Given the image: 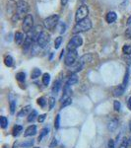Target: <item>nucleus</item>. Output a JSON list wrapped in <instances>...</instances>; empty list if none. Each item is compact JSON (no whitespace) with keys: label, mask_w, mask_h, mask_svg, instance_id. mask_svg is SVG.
<instances>
[{"label":"nucleus","mask_w":131,"mask_h":148,"mask_svg":"<svg viewBox=\"0 0 131 148\" xmlns=\"http://www.w3.org/2000/svg\"><path fill=\"white\" fill-rule=\"evenodd\" d=\"M54 126H55L56 130H58L59 126H60V114H57L55 118V123H54Z\"/></svg>","instance_id":"33"},{"label":"nucleus","mask_w":131,"mask_h":148,"mask_svg":"<svg viewBox=\"0 0 131 148\" xmlns=\"http://www.w3.org/2000/svg\"><path fill=\"white\" fill-rule=\"evenodd\" d=\"M37 116H38L37 111H33L32 113L29 114V116H28V121H29V123H33V121H35V120L37 119Z\"/></svg>","instance_id":"19"},{"label":"nucleus","mask_w":131,"mask_h":148,"mask_svg":"<svg viewBox=\"0 0 131 148\" xmlns=\"http://www.w3.org/2000/svg\"><path fill=\"white\" fill-rule=\"evenodd\" d=\"M63 54H64V49H62V51H61V54H60V59H61V58H62Z\"/></svg>","instance_id":"45"},{"label":"nucleus","mask_w":131,"mask_h":148,"mask_svg":"<svg viewBox=\"0 0 131 148\" xmlns=\"http://www.w3.org/2000/svg\"><path fill=\"white\" fill-rule=\"evenodd\" d=\"M67 2H68V0H61V4H62L63 6H65L66 4H67Z\"/></svg>","instance_id":"43"},{"label":"nucleus","mask_w":131,"mask_h":148,"mask_svg":"<svg viewBox=\"0 0 131 148\" xmlns=\"http://www.w3.org/2000/svg\"><path fill=\"white\" fill-rule=\"evenodd\" d=\"M116 18H117V15H116V13H115V12H113V11L108 12V13L106 14V22H108V24L113 23L114 21L116 20Z\"/></svg>","instance_id":"12"},{"label":"nucleus","mask_w":131,"mask_h":148,"mask_svg":"<svg viewBox=\"0 0 131 148\" xmlns=\"http://www.w3.org/2000/svg\"><path fill=\"white\" fill-rule=\"evenodd\" d=\"M33 27H34V17L31 14H27L23 20L22 29L24 30V32L28 34L30 31L33 30Z\"/></svg>","instance_id":"2"},{"label":"nucleus","mask_w":131,"mask_h":148,"mask_svg":"<svg viewBox=\"0 0 131 148\" xmlns=\"http://www.w3.org/2000/svg\"><path fill=\"white\" fill-rule=\"evenodd\" d=\"M32 106H26V107H24V108L21 110L20 112L18 113V116L19 118H23V116H29L31 113H32Z\"/></svg>","instance_id":"9"},{"label":"nucleus","mask_w":131,"mask_h":148,"mask_svg":"<svg viewBox=\"0 0 131 148\" xmlns=\"http://www.w3.org/2000/svg\"><path fill=\"white\" fill-rule=\"evenodd\" d=\"M129 128H130V130H131V121H130V123H129Z\"/></svg>","instance_id":"47"},{"label":"nucleus","mask_w":131,"mask_h":148,"mask_svg":"<svg viewBox=\"0 0 131 148\" xmlns=\"http://www.w3.org/2000/svg\"><path fill=\"white\" fill-rule=\"evenodd\" d=\"M32 46H33V40L31 39V38L27 37V38H26V40H25V42H24V49L27 51Z\"/></svg>","instance_id":"16"},{"label":"nucleus","mask_w":131,"mask_h":148,"mask_svg":"<svg viewBox=\"0 0 131 148\" xmlns=\"http://www.w3.org/2000/svg\"><path fill=\"white\" fill-rule=\"evenodd\" d=\"M0 125H1L2 128H5L7 125H8V120H7L6 116H1L0 118Z\"/></svg>","instance_id":"25"},{"label":"nucleus","mask_w":131,"mask_h":148,"mask_svg":"<svg viewBox=\"0 0 131 148\" xmlns=\"http://www.w3.org/2000/svg\"><path fill=\"white\" fill-rule=\"evenodd\" d=\"M117 126H118V121L117 120H111L108 125V130L111 131H114L116 128H117Z\"/></svg>","instance_id":"14"},{"label":"nucleus","mask_w":131,"mask_h":148,"mask_svg":"<svg viewBox=\"0 0 131 148\" xmlns=\"http://www.w3.org/2000/svg\"><path fill=\"white\" fill-rule=\"evenodd\" d=\"M61 42H62V37H57L55 39V42H54V47H55V49H59Z\"/></svg>","instance_id":"28"},{"label":"nucleus","mask_w":131,"mask_h":148,"mask_svg":"<svg viewBox=\"0 0 131 148\" xmlns=\"http://www.w3.org/2000/svg\"><path fill=\"white\" fill-rule=\"evenodd\" d=\"M49 40H50V36H49V34H47L46 32H42L37 40V44L40 47H46L49 42Z\"/></svg>","instance_id":"7"},{"label":"nucleus","mask_w":131,"mask_h":148,"mask_svg":"<svg viewBox=\"0 0 131 148\" xmlns=\"http://www.w3.org/2000/svg\"><path fill=\"white\" fill-rule=\"evenodd\" d=\"M88 14H89V9L86 5H81L79 8L77 9L75 14V20L76 22H80V21L84 20L88 17Z\"/></svg>","instance_id":"4"},{"label":"nucleus","mask_w":131,"mask_h":148,"mask_svg":"<svg viewBox=\"0 0 131 148\" xmlns=\"http://www.w3.org/2000/svg\"><path fill=\"white\" fill-rule=\"evenodd\" d=\"M4 63H5L6 66H8V67H11V66L13 65V58H12V56H7L5 57V59H4Z\"/></svg>","instance_id":"22"},{"label":"nucleus","mask_w":131,"mask_h":148,"mask_svg":"<svg viewBox=\"0 0 131 148\" xmlns=\"http://www.w3.org/2000/svg\"><path fill=\"white\" fill-rule=\"evenodd\" d=\"M13 148H16V144H14V147Z\"/></svg>","instance_id":"49"},{"label":"nucleus","mask_w":131,"mask_h":148,"mask_svg":"<svg viewBox=\"0 0 131 148\" xmlns=\"http://www.w3.org/2000/svg\"><path fill=\"white\" fill-rule=\"evenodd\" d=\"M58 20H59V16L58 15H52L49 16L44 19V25L46 29L47 30H52L54 27H56V25L58 24Z\"/></svg>","instance_id":"5"},{"label":"nucleus","mask_w":131,"mask_h":148,"mask_svg":"<svg viewBox=\"0 0 131 148\" xmlns=\"http://www.w3.org/2000/svg\"><path fill=\"white\" fill-rule=\"evenodd\" d=\"M77 82H78L77 75H76V74H72V75H71L70 77L68 78V80H67V82H66V84L69 85V86H71V85L76 84Z\"/></svg>","instance_id":"15"},{"label":"nucleus","mask_w":131,"mask_h":148,"mask_svg":"<svg viewBox=\"0 0 131 148\" xmlns=\"http://www.w3.org/2000/svg\"><path fill=\"white\" fill-rule=\"evenodd\" d=\"M16 79H17L19 82H24L26 79V74L24 72H19L16 74Z\"/></svg>","instance_id":"23"},{"label":"nucleus","mask_w":131,"mask_h":148,"mask_svg":"<svg viewBox=\"0 0 131 148\" xmlns=\"http://www.w3.org/2000/svg\"><path fill=\"white\" fill-rule=\"evenodd\" d=\"M33 143H34V141H30V142H27V143H22V146L24 147H27V146H30V145H33Z\"/></svg>","instance_id":"40"},{"label":"nucleus","mask_w":131,"mask_h":148,"mask_svg":"<svg viewBox=\"0 0 131 148\" xmlns=\"http://www.w3.org/2000/svg\"><path fill=\"white\" fill-rule=\"evenodd\" d=\"M127 107L131 111V97H129V99H128V101H127Z\"/></svg>","instance_id":"42"},{"label":"nucleus","mask_w":131,"mask_h":148,"mask_svg":"<svg viewBox=\"0 0 131 148\" xmlns=\"http://www.w3.org/2000/svg\"><path fill=\"white\" fill-rule=\"evenodd\" d=\"M128 146H129V143H128V140L125 138V139H123V141H122V143L120 144L119 148H127Z\"/></svg>","instance_id":"35"},{"label":"nucleus","mask_w":131,"mask_h":148,"mask_svg":"<svg viewBox=\"0 0 131 148\" xmlns=\"http://www.w3.org/2000/svg\"><path fill=\"white\" fill-rule=\"evenodd\" d=\"M38 104L40 105L42 108H44V106H46V99H44V97H40L38 99Z\"/></svg>","instance_id":"29"},{"label":"nucleus","mask_w":131,"mask_h":148,"mask_svg":"<svg viewBox=\"0 0 131 148\" xmlns=\"http://www.w3.org/2000/svg\"><path fill=\"white\" fill-rule=\"evenodd\" d=\"M92 28V22L90 19L86 18L84 20L78 22L76 25L73 27V34L74 35H79V33H83V32H87L90 29Z\"/></svg>","instance_id":"1"},{"label":"nucleus","mask_w":131,"mask_h":148,"mask_svg":"<svg viewBox=\"0 0 131 148\" xmlns=\"http://www.w3.org/2000/svg\"><path fill=\"white\" fill-rule=\"evenodd\" d=\"M128 77H129V69H126V72H125V76H124V80H123V87L126 88L127 87L128 84Z\"/></svg>","instance_id":"27"},{"label":"nucleus","mask_w":131,"mask_h":148,"mask_svg":"<svg viewBox=\"0 0 131 148\" xmlns=\"http://www.w3.org/2000/svg\"><path fill=\"white\" fill-rule=\"evenodd\" d=\"M108 148H114V141L113 139H109L108 143Z\"/></svg>","instance_id":"38"},{"label":"nucleus","mask_w":131,"mask_h":148,"mask_svg":"<svg viewBox=\"0 0 131 148\" xmlns=\"http://www.w3.org/2000/svg\"><path fill=\"white\" fill-rule=\"evenodd\" d=\"M2 148H8V146H7V145H4V146L2 147Z\"/></svg>","instance_id":"48"},{"label":"nucleus","mask_w":131,"mask_h":148,"mask_svg":"<svg viewBox=\"0 0 131 148\" xmlns=\"http://www.w3.org/2000/svg\"><path fill=\"white\" fill-rule=\"evenodd\" d=\"M82 44H83L82 38H81L79 35H75L72 39L69 40V42L67 45V49H68V51H76V49L82 46Z\"/></svg>","instance_id":"3"},{"label":"nucleus","mask_w":131,"mask_h":148,"mask_svg":"<svg viewBox=\"0 0 131 148\" xmlns=\"http://www.w3.org/2000/svg\"><path fill=\"white\" fill-rule=\"evenodd\" d=\"M126 37L129 38V39H131V28L127 29V31H126Z\"/></svg>","instance_id":"41"},{"label":"nucleus","mask_w":131,"mask_h":148,"mask_svg":"<svg viewBox=\"0 0 131 148\" xmlns=\"http://www.w3.org/2000/svg\"><path fill=\"white\" fill-rule=\"evenodd\" d=\"M113 108L115 110L116 112H119L120 111V108H121V104L119 101H114L113 103Z\"/></svg>","instance_id":"31"},{"label":"nucleus","mask_w":131,"mask_h":148,"mask_svg":"<svg viewBox=\"0 0 131 148\" xmlns=\"http://www.w3.org/2000/svg\"><path fill=\"white\" fill-rule=\"evenodd\" d=\"M40 74H42V71H40V69H39V68H35L34 70L32 71V74H31V76H32L33 79H35V78L40 77Z\"/></svg>","instance_id":"20"},{"label":"nucleus","mask_w":131,"mask_h":148,"mask_svg":"<svg viewBox=\"0 0 131 148\" xmlns=\"http://www.w3.org/2000/svg\"><path fill=\"white\" fill-rule=\"evenodd\" d=\"M122 51H123V53L130 56V54H131V46H130V45H125V46H123Z\"/></svg>","instance_id":"26"},{"label":"nucleus","mask_w":131,"mask_h":148,"mask_svg":"<svg viewBox=\"0 0 131 148\" xmlns=\"http://www.w3.org/2000/svg\"><path fill=\"white\" fill-rule=\"evenodd\" d=\"M35 148H39V147H35Z\"/></svg>","instance_id":"50"},{"label":"nucleus","mask_w":131,"mask_h":148,"mask_svg":"<svg viewBox=\"0 0 131 148\" xmlns=\"http://www.w3.org/2000/svg\"><path fill=\"white\" fill-rule=\"evenodd\" d=\"M65 29H66V26L64 25L63 23H61L60 24V30H59V32H60L61 34H63V33L65 32Z\"/></svg>","instance_id":"39"},{"label":"nucleus","mask_w":131,"mask_h":148,"mask_svg":"<svg viewBox=\"0 0 131 148\" xmlns=\"http://www.w3.org/2000/svg\"><path fill=\"white\" fill-rule=\"evenodd\" d=\"M37 133V126L35 125H31L26 130L25 133H24V136H32V135H35Z\"/></svg>","instance_id":"11"},{"label":"nucleus","mask_w":131,"mask_h":148,"mask_svg":"<svg viewBox=\"0 0 131 148\" xmlns=\"http://www.w3.org/2000/svg\"><path fill=\"white\" fill-rule=\"evenodd\" d=\"M48 128H42V131H40V136H39V138H38V141H42V139L44 138L46 135H47L48 134Z\"/></svg>","instance_id":"21"},{"label":"nucleus","mask_w":131,"mask_h":148,"mask_svg":"<svg viewBox=\"0 0 131 148\" xmlns=\"http://www.w3.org/2000/svg\"><path fill=\"white\" fill-rule=\"evenodd\" d=\"M15 109H16V101L12 100V101L10 102V112H11V114L15 113Z\"/></svg>","instance_id":"32"},{"label":"nucleus","mask_w":131,"mask_h":148,"mask_svg":"<svg viewBox=\"0 0 131 148\" xmlns=\"http://www.w3.org/2000/svg\"><path fill=\"white\" fill-rule=\"evenodd\" d=\"M49 82H50V75L48 73H44L42 75V83L46 86H47L49 84Z\"/></svg>","instance_id":"18"},{"label":"nucleus","mask_w":131,"mask_h":148,"mask_svg":"<svg viewBox=\"0 0 131 148\" xmlns=\"http://www.w3.org/2000/svg\"><path fill=\"white\" fill-rule=\"evenodd\" d=\"M22 130H23L22 126H21V125H16L15 127L13 128V135H14V136H18Z\"/></svg>","instance_id":"24"},{"label":"nucleus","mask_w":131,"mask_h":148,"mask_svg":"<svg viewBox=\"0 0 131 148\" xmlns=\"http://www.w3.org/2000/svg\"><path fill=\"white\" fill-rule=\"evenodd\" d=\"M48 103H49V110H52L54 105H55V99H54L53 97H50L48 99Z\"/></svg>","instance_id":"34"},{"label":"nucleus","mask_w":131,"mask_h":148,"mask_svg":"<svg viewBox=\"0 0 131 148\" xmlns=\"http://www.w3.org/2000/svg\"><path fill=\"white\" fill-rule=\"evenodd\" d=\"M28 10H29V5H28L27 2L23 1V0H20L17 4V14L19 15V17L27 14Z\"/></svg>","instance_id":"8"},{"label":"nucleus","mask_w":131,"mask_h":148,"mask_svg":"<svg viewBox=\"0 0 131 148\" xmlns=\"http://www.w3.org/2000/svg\"><path fill=\"white\" fill-rule=\"evenodd\" d=\"M77 58H78V52L77 51H69L68 53L65 56V63L66 66H72L77 62Z\"/></svg>","instance_id":"6"},{"label":"nucleus","mask_w":131,"mask_h":148,"mask_svg":"<svg viewBox=\"0 0 131 148\" xmlns=\"http://www.w3.org/2000/svg\"><path fill=\"white\" fill-rule=\"evenodd\" d=\"M124 89H125V88L123 87V85L117 86V87L114 88V90H113V95H114L115 97H120V96H122V94L124 93Z\"/></svg>","instance_id":"13"},{"label":"nucleus","mask_w":131,"mask_h":148,"mask_svg":"<svg viewBox=\"0 0 131 148\" xmlns=\"http://www.w3.org/2000/svg\"><path fill=\"white\" fill-rule=\"evenodd\" d=\"M71 104H72V100H71V98H68L67 100H65V101L62 103V105H61V109L65 108V107H67Z\"/></svg>","instance_id":"30"},{"label":"nucleus","mask_w":131,"mask_h":148,"mask_svg":"<svg viewBox=\"0 0 131 148\" xmlns=\"http://www.w3.org/2000/svg\"><path fill=\"white\" fill-rule=\"evenodd\" d=\"M127 25L128 26H130L131 25V17L128 18V21H127Z\"/></svg>","instance_id":"44"},{"label":"nucleus","mask_w":131,"mask_h":148,"mask_svg":"<svg viewBox=\"0 0 131 148\" xmlns=\"http://www.w3.org/2000/svg\"><path fill=\"white\" fill-rule=\"evenodd\" d=\"M46 114H40V116L38 118V121H40V123H44V120H46Z\"/></svg>","instance_id":"37"},{"label":"nucleus","mask_w":131,"mask_h":148,"mask_svg":"<svg viewBox=\"0 0 131 148\" xmlns=\"http://www.w3.org/2000/svg\"><path fill=\"white\" fill-rule=\"evenodd\" d=\"M128 143H129V146H130V148H131V137L128 139Z\"/></svg>","instance_id":"46"},{"label":"nucleus","mask_w":131,"mask_h":148,"mask_svg":"<svg viewBox=\"0 0 131 148\" xmlns=\"http://www.w3.org/2000/svg\"><path fill=\"white\" fill-rule=\"evenodd\" d=\"M15 42L17 45H22L24 42H25V40H26V38H25V36H24L23 33H21V32H17L15 34Z\"/></svg>","instance_id":"10"},{"label":"nucleus","mask_w":131,"mask_h":148,"mask_svg":"<svg viewBox=\"0 0 131 148\" xmlns=\"http://www.w3.org/2000/svg\"><path fill=\"white\" fill-rule=\"evenodd\" d=\"M57 145V140L55 139V138H53L52 139V141H51V143L49 144V148H54Z\"/></svg>","instance_id":"36"},{"label":"nucleus","mask_w":131,"mask_h":148,"mask_svg":"<svg viewBox=\"0 0 131 148\" xmlns=\"http://www.w3.org/2000/svg\"><path fill=\"white\" fill-rule=\"evenodd\" d=\"M60 87H61V82L59 80H57L54 82V85H53V87H52V93L53 94H57V93L59 92V89H60Z\"/></svg>","instance_id":"17"}]
</instances>
